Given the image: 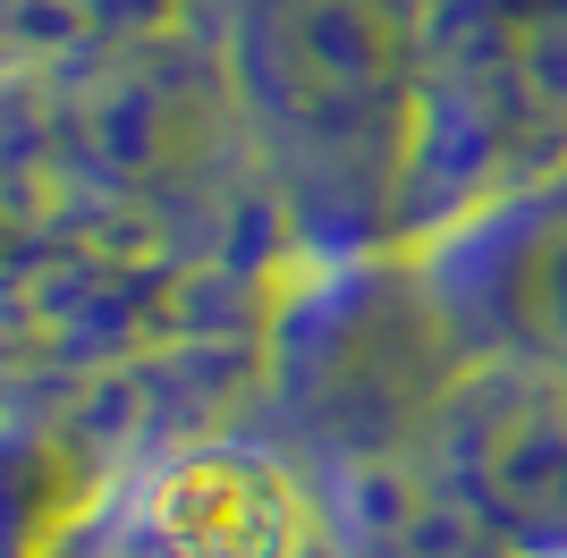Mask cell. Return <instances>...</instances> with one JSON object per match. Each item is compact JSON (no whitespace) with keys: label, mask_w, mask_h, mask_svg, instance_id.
<instances>
[{"label":"cell","mask_w":567,"mask_h":558,"mask_svg":"<svg viewBox=\"0 0 567 558\" xmlns=\"http://www.w3.org/2000/svg\"><path fill=\"white\" fill-rule=\"evenodd\" d=\"M213 60L288 262L415 255L432 0H229Z\"/></svg>","instance_id":"cell-1"},{"label":"cell","mask_w":567,"mask_h":558,"mask_svg":"<svg viewBox=\"0 0 567 558\" xmlns=\"http://www.w3.org/2000/svg\"><path fill=\"white\" fill-rule=\"evenodd\" d=\"M567 178V0H432L415 255Z\"/></svg>","instance_id":"cell-2"},{"label":"cell","mask_w":567,"mask_h":558,"mask_svg":"<svg viewBox=\"0 0 567 558\" xmlns=\"http://www.w3.org/2000/svg\"><path fill=\"white\" fill-rule=\"evenodd\" d=\"M60 558H339V541L280 432L195 423L118 457Z\"/></svg>","instance_id":"cell-3"},{"label":"cell","mask_w":567,"mask_h":558,"mask_svg":"<svg viewBox=\"0 0 567 558\" xmlns=\"http://www.w3.org/2000/svg\"><path fill=\"white\" fill-rule=\"evenodd\" d=\"M424 271L466 330L474 364L567 372V178L424 246Z\"/></svg>","instance_id":"cell-4"},{"label":"cell","mask_w":567,"mask_h":558,"mask_svg":"<svg viewBox=\"0 0 567 558\" xmlns=\"http://www.w3.org/2000/svg\"><path fill=\"white\" fill-rule=\"evenodd\" d=\"M178 0H0V85L94 76L187 34Z\"/></svg>","instance_id":"cell-5"},{"label":"cell","mask_w":567,"mask_h":558,"mask_svg":"<svg viewBox=\"0 0 567 558\" xmlns=\"http://www.w3.org/2000/svg\"><path fill=\"white\" fill-rule=\"evenodd\" d=\"M178 9H187V18L204 25V34H213V18H220V9H229V0H178Z\"/></svg>","instance_id":"cell-6"}]
</instances>
